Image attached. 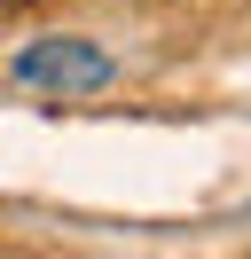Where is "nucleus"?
Returning a JSON list of instances; mask_svg holds the SVG:
<instances>
[{
    "label": "nucleus",
    "instance_id": "nucleus-1",
    "mask_svg": "<svg viewBox=\"0 0 251 259\" xmlns=\"http://www.w3.org/2000/svg\"><path fill=\"white\" fill-rule=\"evenodd\" d=\"M16 79L24 87H55V95H102L118 79V63L102 48H87V39H31L16 55Z\"/></svg>",
    "mask_w": 251,
    "mask_h": 259
}]
</instances>
